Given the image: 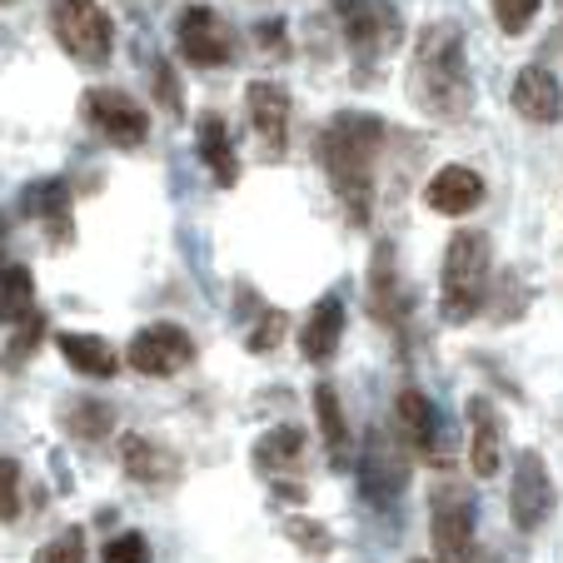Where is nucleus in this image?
Wrapping results in <instances>:
<instances>
[{"label":"nucleus","mask_w":563,"mask_h":563,"mask_svg":"<svg viewBox=\"0 0 563 563\" xmlns=\"http://www.w3.org/2000/svg\"><path fill=\"white\" fill-rule=\"evenodd\" d=\"M409 96L439 125H459L474 110V75H468V41L454 21H429L415 45Z\"/></svg>","instance_id":"obj_1"},{"label":"nucleus","mask_w":563,"mask_h":563,"mask_svg":"<svg viewBox=\"0 0 563 563\" xmlns=\"http://www.w3.org/2000/svg\"><path fill=\"white\" fill-rule=\"evenodd\" d=\"M384 150V120L369 110H340L319 130V159L330 175L334 195L344 200L354 224H369L374 210V165Z\"/></svg>","instance_id":"obj_2"},{"label":"nucleus","mask_w":563,"mask_h":563,"mask_svg":"<svg viewBox=\"0 0 563 563\" xmlns=\"http://www.w3.org/2000/svg\"><path fill=\"white\" fill-rule=\"evenodd\" d=\"M494 275V245L484 230H459L444 250V269H439V314L444 324H468L484 309Z\"/></svg>","instance_id":"obj_3"},{"label":"nucleus","mask_w":563,"mask_h":563,"mask_svg":"<svg viewBox=\"0 0 563 563\" xmlns=\"http://www.w3.org/2000/svg\"><path fill=\"white\" fill-rule=\"evenodd\" d=\"M409 468H415V449L405 444L399 429H369L360 449V489L369 504H384L389 509L399 494L409 489Z\"/></svg>","instance_id":"obj_4"},{"label":"nucleus","mask_w":563,"mask_h":563,"mask_svg":"<svg viewBox=\"0 0 563 563\" xmlns=\"http://www.w3.org/2000/svg\"><path fill=\"white\" fill-rule=\"evenodd\" d=\"M55 41L80 65H106L115 51V21L100 11L96 0H55Z\"/></svg>","instance_id":"obj_5"},{"label":"nucleus","mask_w":563,"mask_h":563,"mask_svg":"<svg viewBox=\"0 0 563 563\" xmlns=\"http://www.w3.org/2000/svg\"><path fill=\"white\" fill-rule=\"evenodd\" d=\"M334 15H340L350 55L364 65L384 60L394 45L405 41V21L394 11V0H354V5H344V11H334Z\"/></svg>","instance_id":"obj_6"},{"label":"nucleus","mask_w":563,"mask_h":563,"mask_svg":"<svg viewBox=\"0 0 563 563\" xmlns=\"http://www.w3.org/2000/svg\"><path fill=\"white\" fill-rule=\"evenodd\" d=\"M429 539H434V559L439 563H468L478 549L474 539V499L454 484L434 489L429 499Z\"/></svg>","instance_id":"obj_7"},{"label":"nucleus","mask_w":563,"mask_h":563,"mask_svg":"<svg viewBox=\"0 0 563 563\" xmlns=\"http://www.w3.org/2000/svg\"><path fill=\"white\" fill-rule=\"evenodd\" d=\"M175 45H180V55L190 65H200V70H214V65L234 60V35H230V25L220 21V11H210V5H185V11L175 15Z\"/></svg>","instance_id":"obj_8"},{"label":"nucleus","mask_w":563,"mask_h":563,"mask_svg":"<svg viewBox=\"0 0 563 563\" xmlns=\"http://www.w3.org/2000/svg\"><path fill=\"white\" fill-rule=\"evenodd\" d=\"M553 514V474L549 464H543V454H533V449H523L519 459H514V484H509V519L519 533H533L543 529Z\"/></svg>","instance_id":"obj_9"},{"label":"nucleus","mask_w":563,"mask_h":563,"mask_svg":"<svg viewBox=\"0 0 563 563\" xmlns=\"http://www.w3.org/2000/svg\"><path fill=\"white\" fill-rule=\"evenodd\" d=\"M394 419H399L394 429L405 434V444L415 449V459H424V464H449L444 459V419H439V405L424 389L399 394V399H394Z\"/></svg>","instance_id":"obj_10"},{"label":"nucleus","mask_w":563,"mask_h":563,"mask_svg":"<svg viewBox=\"0 0 563 563\" xmlns=\"http://www.w3.org/2000/svg\"><path fill=\"white\" fill-rule=\"evenodd\" d=\"M125 360L135 364L140 374H150V379H165V374H180L185 364L195 360V344L180 324H145V330L130 340Z\"/></svg>","instance_id":"obj_11"},{"label":"nucleus","mask_w":563,"mask_h":563,"mask_svg":"<svg viewBox=\"0 0 563 563\" xmlns=\"http://www.w3.org/2000/svg\"><path fill=\"white\" fill-rule=\"evenodd\" d=\"M86 120L106 140H115L120 150L145 145V135H150V115L140 110V100L125 96V90H86Z\"/></svg>","instance_id":"obj_12"},{"label":"nucleus","mask_w":563,"mask_h":563,"mask_svg":"<svg viewBox=\"0 0 563 563\" xmlns=\"http://www.w3.org/2000/svg\"><path fill=\"white\" fill-rule=\"evenodd\" d=\"M250 100V125H255L260 145H265V159L285 155V140H289V115H295V100L279 80H250L245 86Z\"/></svg>","instance_id":"obj_13"},{"label":"nucleus","mask_w":563,"mask_h":563,"mask_svg":"<svg viewBox=\"0 0 563 563\" xmlns=\"http://www.w3.org/2000/svg\"><path fill=\"white\" fill-rule=\"evenodd\" d=\"M369 309H374V319H379V324H389V330H405V324H409V309H415V299H409V285H405V275H399V260H394L389 240L374 250V265H369Z\"/></svg>","instance_id":"obj_14"},{"label":"nucleus","mask_w":563,"mask_h":563,"mask_svg":"<svg viewBox=\"0 0 563 563\" xmlns=\"http://www.w3.org/2000/svg\"><path fill=\"white\" fill-rule=\"evenodd\" d=\"M509 100L529 125H559L563 120V80L549 70V65H523Z\"/></svg>","instance_id":"obj_15"},{"label":"nucleus","mask_w":563,"mask_h":563,"mask_svg":"<svg viewBox=\"0 0 563 563\" xmlns=\"http://www.w3.org/2000/svg\"><path fill=\"white\" fill-rule=\"evenodd\" d=\"M468 464H474L478 478H494L504 464V424H499V409L484 394L468 399Z\"/></svg>","instance_id":"obj_16"},{"label":"nucleus","mask_w":563,"mask_h":563,"mask_svg":"<svg viewBox=\"0 0 563 563\" xmlns=\"http://www.w3.org/2000/svg\"><path fill=\"white\" fill-rule=\"evenodd\" d=\"M424 205L434 214H454L459 220V214L484 205V175L468 170V165H444V170L424 185Z\"/></svg>","instance_id":"obj_17"},{"label":"nucleus","mask_w":563,"mask_h":563,"mask_svg":"<svg viewBox=\"0 0 563 563\" xmlns=\"http://www.w3.org/2000/svg\"><path fill=\"white\" fill-rule=\"evenodd\" d=\"M340 334H344V299L340 295H324L309 319L299 324V354L309 364H330L340 354Z\"/></svg>","instance_id":"obj_18"},{"label":"nucleus","mask_w":563,"mask_h":563,"mask_svg":"<svg viewBox=\"0 0 563 563\" xmlns=\"http://www.w3.org/2000/svg\"><path fill=\"white\" fill-rule=\"evenodd\" d=\"M195 145H200V159L205 170L214 175V185H240V155H234V140H230V125H224L220 110H205L195 120Z\"/></svg>","instance_id":"obj_19"},{"label":"nucleus","mask_w":563,"mask_h":563,"mask_svg":"<svg viewBox=\"0 0 563 563\" xmlns=\"http://www.w3.org/2000/svg\"><path fill=\"white\" fill-rule=\"evenodd\" d=\"M120 468H125L130 478H140V484H175V478H180V459L145 434L120 439Z\"/></svg>","instance_id":"obj_20"},{"label":"nucleus","mask_w":563,"mask_h":563,"mask_svg":"<svg viewBox=\"0 0 563 563\" xmlns=\"http://www.w3.org/2000/svg\"><path fill=\"white\" fill-rule=\"evenodd\" d=\"M25 210L41 220V230L51 234V245H70V190H65V180H41L25 190Z\"/></svg>","instance_id":"obj_21"},{"label":"nucleus","mask_w":563,"mask_h":563,"mask_svg":"<svg viewBox=\"0 0 563 563\" xmlns=\"http://www.w3.org/2000/svg\"><path fill=\"white\" fill-rule=\"evenodd\" d=\"M55 344H60L65 364H70L75 374H90V379H115V369H120V354L110 350L106 340H96V334L60 330V334H55Z\"/></svg>","instance_id":"obj_22"},{"label":"nucleus","mask_w":563,"mask_h":563,"mask_svg":"<svg viewBox=\"0 0 563 563\" xmlns=\"http://www.w3.org/2000/svg\"><path fill=\"white\" fill-rule=\"evenodd\" d=\"M35 314V275L25 265L0 269V324H21Z\"/></svg>","instance_id":"obj_23"},{"label":"nucleus","mask_w":563,"mask_h":563,"mask_svg":"<svg viewBox=\"0 0 563 563\" xmlns=\"http://www.w3.org/2000/svg\"><path fill=\"white\" fill-rule=\"evenodd\" d=\"M314 415H319V434H324V449H330L334 468L344 464V449H350V424H344V409H340V394L334 384H319L314 389Z\"/></svg>","instance_id":"obj_24"},{"label":"nucleus","mask_w":563,"mask_h":563,"mask_svg":"<svg viewBox=\"0 0 563 563\" xmlns=\"http://www.w3.org/2000/svg\"><path fill=\"white\" fill-rule=\"evenodd\" d=\"M299 454H305V434H299V429H289V424L260 434V444H255V464L269 468V474H279V468H295Z\"/></svg>","instance_id":"obj_25"},{"label":"nucleus","mask_w":563,"mask_h":563,"mask_svg":"<svg viewBox=\"0 0 563 563\" xmlns=\"http://www.w3.org/2000/svg\"><path fill=\"white\" fill-rule=\"evenodd\" d=\"M70 429L80 439H106L110 434V409L96 405V399H75L70 405Z\"/></svg>","instance_id":"obj_26"},{"label":"nucleus","mask_w":563,"mask_h":563,"mask_svg":"<svg viewBox=\"0 0 563 563\" xmlns=\"http://www.w3.org/2000/svg\"><path fill=\"white\" fill-rule=\"evenodd\" d=\"M35 563H86V533L75 529V523L60 529L41 553H35Z\"/></svg>","instance_id":"obj_27"},{"label":"nucleus","mask_w":563,"mask_h":563,"mask_svg":"<svg viewBox=\"0 0 563 563\" xmlns=\"http://www.w3.org/2000/svg\"><path fill=\"white\" fill-rule=\"evenodd\" d=\"M543 0H494V21H499L504 35H523L533 25Z\"/></svg>","instance_id":"obj_28"},{"label":"nucleus","mask_w":563,"mask_h":563,"mask_svg":"<svg viewBox=\"0 0 563 563\" xmlns=\"http://www.w3.org/2000/svg\"><path fill=\"white\" fill-rule=\"evenodd\" d=\"M285 533L309 553V559H330V549H334V543H330V529H324V523H314V519H289Z\"/></svg>","instance_id":"obj_29"},{"label":"nucleus","mask_w":563,"mask_h":563,"mask_svg":"<svg viewBox=\"0 0 563 563\" xmlns=\"http://www.w3.org/2000/svg\"><path fill=\"white\" fill-rule=\"evenodd\" d=\"M285 330H289L285 309H265V314L255 319V330H250V354H269L279 340H285Z\"/></svg>","instance_id":"obj_30"},{"label":"nucleus","mask_w":563,"mask_h":563,"mask_svg":"<svg viewBox=\"0 0 563 563\" xmlns=\"http://www.w3.org/2000/svg\"><path fill=\"white\" fill-rule=\"evenodd\" d=\"M21 514V464L0 454V519L11 523Z\"/></svg>","instance_id":"obj_31"},{"label":"nucleus","mask_w":563,"mask_h":563,"mask_svg":"<svg viewBox=\"0 0 563 563\" xmlns=\"http://www.w3.org/2000/svg\"><path fill=\"white\" fill-rule=\"evenodd\" d=\"M106 563H150L145 533H115V539L106 543Z\"/></svg>","instance_id":"obj_32"},{"label":"nucleus","mask_w":563,"mask_h":563,"mask_svg":"<svg viewBox=\"0 0 563 563\" xmlns=\"http://www.w3.org/2000/svg\"><path fill=\"white\" fill-rule=\"evenodd\" d=\"M41 334H45V319H41V309H35L31 319H21V324H15V340H11V364L31 360V354H35V344H41Z\"/></svg>","instance_id":"obj_33"},{"label":"nucleus","mask_w":563,"mask_h":563,"mask_svg":"<svg viewBox=\"0 0 563 563\" xmlns=\"http://www.w3.org/2000/svg\"><path fill=\"white\" fill-rule=\"evenodd\" d=\"M155 100L165 110H180L185 106V86L175 80V65L170 60H155Z\"/></svg>","instance_id":"obj_34"},{"label":"nucleus","mask_w":563,"mask_h":563,"mask_svg":"<svg viewBox=\"0 0 563 563\" xmlns=\"http://www.w3.org/2000/svg\"><path fill=\"white\" fill-rule=\"evenodd\" d=\"M255 41H265L269 51H279V55H285V25H279V21H265V25H255Z\"/></svg>","instance_id":"obj_35"},{"label":"nucleus","mask_w":563,"mask_h":563,"mask_svg":"<svg viewBox=\"0 0 563 563\" xmlns=\"http://www.w3.org/2000/svg\"><path fill=\"white\" fill-rule=\"evenodd\" d=\"M543 55H553V60H563V25L549 35V45H543Z\"/></svg>","instance_id":"obj_36"},{"label":"nucleus","mask_w":563,"mask_h":563,"mask_svg":"<svg viewBox=\"0 0 563 563\" xmlns=\"http://www.w3.org/2000/svg\"><path fill=\"white\" fill-rule=\"evenodd\" d=\"M5 240H11V224H5V214H0V255H5Z\"/></svg>","instance_id":"obj_37"},{"label":"nucleus","mask_w":563,"mask_h":563,"mask_svg":"<svg viewBox=\"0 0 563 563\" xmlns=\"http://www.w3.org/2000/svg\"><path fill=\"white\" fill-rule=\"evenodd\" d=\"M330 5H334V11H344V5H354V0H330Z\"/></svg>","instance_id":"obj_38"},{"label":"nucleus","mask_w":563,"mask_h":563,"mask_svg":"<svg viewBox=\"0 0 563 563\" xmlns=\"http://www.w3.org/2000/svg\"><path fill=\"white\" fill-rule=\"evenodd\" d=\"M0 5H11V0H0Z\"/></svg>","instance_id":"obj_39"}]
</instances>
